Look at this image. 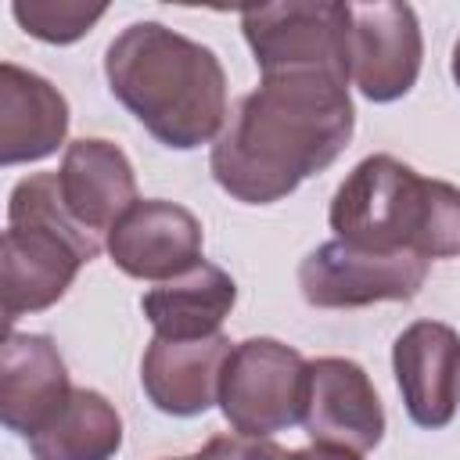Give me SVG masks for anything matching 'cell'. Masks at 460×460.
Instances as JSON below:
<instances>
[{"mask_svg":"<svg viewBox=\"0 0 460 460\" xmlns=\"http://www.w3.org/2000/svg\"><path fill=\"white\" fill-rule=\"evenodd\" d=\"M356 111L338 72H266L212 144V180L241 205H273L323 172L352 140Z\"/></svg>","mask_w":460,"mask_h":460,"instance_id":"6da1fadb","label":"cell"},{"mask_svg":"<svg viewBox=\"0 0 460 460\" xmlns=\"http://www.w3.org/2000/svg\"><path fill=\"white\" fill-rule=\"evenodd\" d=\"M111 97L165 147L216 144L226 126V72L212 47L162 25L133 22L104 50Z\"/></svg>","mask_w":460,"mask_h":460,"instance_id":"7a4b0ae2","label":"cell"},{"mask_svg":"<svg viewBox=\"0 0 460 460\" xmlns=\"http://www.w3.org/2000/svg\"><path fill=\"white\" fill-rule=\"evenodd\" d=\"M338 241L374 252H417L431 259L460 255V187L428 180L395 155H367L331 198Z\"/></svg>","mask_w":460,"mask_h":460,"instance_id":"3957f363","label":"cell"},{"mask_svg":"<svg viewBox=\"0 0 460 460\" xmlns=\"http://www.w3.org/2000/svg\"><path fill=\"white\" fill-rule=\"evenodd\" d=\"M101 237L83 230L61 194L58 172H32L14 183L7 201V230L0 244L4 323L50 309L72 288L83 262L97 259Z\"/></svg>","mask_w":460,"mask_h":460,"instance_id":"277c9868","label":"cell"},{"mask_svg":"<svg viewBox=\"0 0 460 460\" xmlns=\"http://www.w3.org/2000/svg\"><path fill=\"white\" fill-rule=\"evenodd\" d=\"M309 359L277 338H244L230 349L219 385V410L237 435L270 438L302 424Z\"/></svg>","mask_w":460,"mask_h":460,"instance_id":"5b68a950","label":"cell"},{"mask_svg":"<svg viewBox=\"0 0 460 460\" xmlns=\"http://www.w3.org/2000/svg\"><path fill=\"white\" fill-rule=\"evenodd\" d=\"M259 72H338L349 79V4L284 0L241 11Z\"/></svg>","mask_w":460,"mask_h":460,"instance_id":"8992f818","label":"cell"},{"mask_svg":"<svg viewBox=\"0 0 460 460\" xmlns=\"http://www.w3.org/2000/svg\"><path fill=\"white\" fill-rule=\"evenodd\" d=\"M428 259L417 252H374L349 241L313 248L298 266L302 298L316 309H359L374 302H410L428 280Z\"/></svg>","mask_w":460,"mask_h":460,"instance_id":"52a82bcc","label":"cell"},{"mask_svg":"<svg viewBox=\"0 0 460 460\" xmlns=\"http://www.w3.org/2000/svg\"><path fill=\"white\" fill-rule=\"evenodd\" d=\"M424 36L417 11L399 0L349 4V83L374 104L406 97L420 75Z\"/></svg>","mask_w":460,"mask_h":460,"instance_id":"ba28073f","label":"cell"},{"mask_svg":"<svg viewBox=\"0 0 460 460\" xmlns=\"http://www.w3.org/2000/svg\"><path fill=\"white\" fill-rule=\"evenodd\" d=\"M205 230L198 216L165 198L137 201L104 237L111 262L137 280H172L201 262Z\"/></svg>","mask_w":460,"mask_h":460,"instance_id":"9c48e42d","label":"cell"},{"mask_svg":"<svg viewBox=\"0 0 460 460\" xmlns=\"http://www.w3.org/2000/svg\"><path fill=\"white\" fill-rule=\"evenodd\" d=\"M302 428L313 442L349 446L356 453L374 449L385 438V410L370 374L345 356L309 359Z\"/></svg>","mask_w":460,"mask_h":460,"instance_id":"30bf717a","label":"cell"},{"mask_svg":"<svg viewBox=\"0 0 460 460\" xmlns=\"http://www.w3.org/2000/svg\"><path fill=\"white\" fill-rule=\"evenodd\" d=\"M402 406L417 428L438 431L460 410V334L442 320L410 323L392 345Z\"/></svg>","mask_w":460,"mask_h":460,"instance_id":"8fae6325","label":"cell"},{"mask_svg":"<svg viewBox=\"0 0 460 460\" xmlns=\"http://www.w3.org/2000/svg\"><path fill=\"white\" fill-rule=\"evenodd\" d=\"M234 341L219 331L208 338L169 341L151 338L140 359V385L144 395L158 413L169 417H198L219 402L223 367L230 359Z\"/></svg>","mask_w":460,"mask_h":460,"instance_id":"7c38bea8","label":"cell"},{"mask_svg":"<svg viewBox=\"0 0 460 460\" xmlns=\"http://www.w3.org/2000/svg\"><path fill=\"white\" fill-rule=\"evenodd\" d=\"M58 194L68 216L97 237H108L111 226L140 201L126 151L104 137H79L65 147L58 169Z\"/></svg>","mask_w":460,"mask_h":460,"instance_id":"4fadbf2b","label":"cell"},{"mask_svg":"<svg viewBox=\"0 0 460 460\" xmlns=\"http://www.w3.org/2000/svg\"><path fill=\"white\" fill-rule=\"evenodd\" d=\"M72 395L65 359L47 334L7 331L0 345V420L32 438Z\"/></svg>","mask_w":460,"mask_h":460,"instance_id":"5bb4252c","label":"cell"},{"mask_svg":"<svg viewBox=\"0 0 460 460\" xmlns=\"http://www.w3.org/2000/svg\"><path fill=\"white\" fill-rule=\"evenodd\" d=\"M68 133V101L65 93L14 65H0V165L40 162L65 144Z\"/></svg>","mask_w":460,"mask_h":460,"instance_id":"9a60e30c","label":"cell"},{"mask_svg":"<svg viewBox=\"0 0 460 460\" xmlns=\"http://www.w3.org/2000/svg\"><path fill=\"white\" fill-rule=\"evenodd\" d=\"M234 302H237L234 277L223 266L201 259L194 270L151 288L140 298V309L155 327V338L190 341V338L219 334V323L230 316Z\"/></svg>","mask_w":460,"mask_h":460,"instance_id":"2e32d148","label":"cell"},{"mask_svg":"<svg viewBox=\"0 0 460 460\" xmlns=\"http://www.w3.org/2000/svg\"><path fill=\"white\" fill-rule=\"evenodd\" d=\"M25 442L32 460H111L122 449V417L97 388H72L68 402Z\"/></svg>","mask_w":460,"mask_h":460,"instance_id":"e0dca14e","label":"cell"},{"mask_svg":"<svg viewBox=\"0 0 460 460\" xmlns=\"http://www.w3.org/2000/svg\"><path fill=\"white\" fill-rule=\"evenodd\" d=\"M104 11L108 4H83V0H14L11 4L14 22L29 36L54 47L83 40L104 18Z\"/></svg>","mask_w":460,"mask_h":460,"instance_id":"ac0fdd59","label":"cell"},{"mask_svg":"<svg viewBox=\"0 0 460 460\" xmlns=\"http://www.w3.org/2000/svg\"><path fill=\"white\" fill-rule=\"evenodd\" d=\"M201 460H288L291 453L277 446L273 438H255V435H216L205 442L198 453Z\"/></svg>","mask_w":460,"mask_h":460,"instance_id":"d6986e66","label":"cell"},{"mask_svg":"<svg viewBox=\"0 0 460 460\" xmlns=\"http://www.w3.org/2000/svg\"><path fill=\"white\" fill-rule=\"evenodd\" d=\"M288 460H363V453L349 449V446H331V442H313L295 449Z\"/></svg>","mask_w":460,"mask_h":460,"instance_id":"ffe728a7","label":"cell"},{"mask_svg":"<svg viewBox=\"0 0 460 460\" xmlns=\"http://www.w3.org/2000/svg\"><path fill=\"white\" fill-rule=\"evenodd\" d=\"M449 72H453V83L460 86V40H456V47H453V61H449Z\"/></svg>","mask_w":460,"mask_h":460,"instance_id":"44dd1931","label":"cell"},{"mask_svg":"<svg viewBox=\"0 0 460 460\" xmlns=\"http://www.w3.org/2000/svg\"><path fill=\"white\" fill-rule=\"evenodd\" d=\"M162 460H201V456L194 453V456H162Z\"/></svg>","mask_w":460,"mask_h":460,"instance_id":"7402d4cb","label":"cell"}]
</instances>
